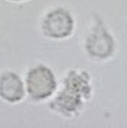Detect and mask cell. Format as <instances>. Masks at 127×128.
I'll use <instances>...</instances> for the list:
<instances>
[{"mask_svg":"<svg viewBox=\"0 0 127 128\" xmlns=\"http://www.w3.org/2000/svg\"><path fill=\"white\" fill-rule=\"evenodd\" d=\"M10 1H15V2H20V1H23V0H10Z\"/></svg>","mask_w":127,"mask_h":128,"instance_id":"6","label":"cell"},{"mask_svg":"<svg viewBox=\"0 0 127 128\" xmlns=\"http://www.w3.org/2000/svg\"><path fill=\"white\" fill-rule=\"evenodd\" d=\"M24 96L23 84L17 74L6 72L0 76V97L9 102L20 101Z\"/></svg>","mask_w":127,"mask_h":128,"instance_id":"4","label":"cell"},{"mask_svg":"<svg viewBox=\"0 0 127 128\" xmlns=\"http://www.w3.org/2000/svg\"><path fill=\"white\" fill-rule=\"evenodd\" d=\"M73 26L74 21L70 14L64 9L59 8L51 11L44 17L42 30L45 36L61 39L72 34Z\"/></svg>","mask_w":127,"mask_h":128,"instance_id":"3","label":"cell"},{"mask_svg":"<svg viewBox=\"0 0 127 128\" xmlns=\"http://www.w3.org/2000/svg\"><path fill=\"white\" fill-rule=\"evenodd\" d=\"M64 89L50 103V108L65 116H69L77 112L83 102L89 98L91 87L86 72L71 71L64 81Z\"/></svg>","mask_w":127,"mask_h":128,"instance_id":"1","label":"cell"},{"mask_svg":"<svg viewBox=\"0 0 127 128\" xmlns=\"http://www.w3.org/2000/svg\"><path fill=\"white\" fill-rule=\"evenodd\" d=\"M56 88L55 76L48 67L40 65L31 69L27 76V90L30 98L43 100L52 94Z\"/></svg>","mask_w":127,"mask_h":128,"instance_id":"2","label":"cell"},{"mask_svg":"<svg viewBox=\"0 0 127 128\" xmlns=\"http://www.w3.org/2000/svg\"><path fill=\"white\" fill-rule=\"evenodd\" d=\"M112 44L113 42L110 36L102 28H98L88 38L87 48L93 56L105 58L111 54Z\"/></svg>","mask_w":127,"mask_h":128,"instance_id":"5","label":"cell"}]
</instances>
